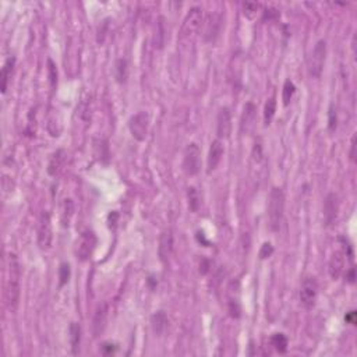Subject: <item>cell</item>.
Returning a JSON list of instances; mask_svg holds the SVG:
<instances>
[{"label":"cell","instance_id":"1","mask_svg":"<svg viewBox=\"0 0 357 357\" xmlns=\"http://www.w3.org/2000/svg\"><path fill=\"white\" fill-rule=\"evenodd\" d=\"M21 294V266L16 254L9 255V276L6 282V304L11 313H16Z\"/></svg>","mask_w":357,"mask_h":357},{"label":"cell","instance_id":"2","mask_svg":"<svg viewBox=\"0 0 357 357\" xmlns=\"http://www.w3.org/2000/svg\"><path fill=\"white\" fill-rule=\"evenodd\" d=\"M285 211V194L279 187H274L270 193L268 201V222L272 232H278L281 229L282 219Z\"/></svg>","mask_w":357,"mask_h":357},{"label":"cell","instance_id":"3","mask_svg":"<svg viewBox=\"0 0 357 357\" xmlns=\"http://www.w3.org/2000/svg\"><path fill=\"white\" fill-rule=\"evenodd\" d=\"M201 24H202V10L200 7H193L184 18L183 25L180 29V39L190 41L194 38L197 33L200 31Z\"/></svg>","mask_w":357,"mask_h":357},{"label":"cell","instance_id":"4","mask_svg":"<svg viewBox=\"0 0 357 357\" xmlns=\"http://www.w3.org/2000/svg\"><path fill=\"white\" fill-rule=\"evenodd\" d=\"M325 57H326V42L324 39L318 41L313 49V53L309 59V71L310 74L315 78H318L322 74L325 65Z\"/></svg>","mask_w":357,"mask_h":357},{"label":"cell","instance_id":"5","mask_svg":"<svg viewBox=\"0 0 357 357\" xmlns=\"http://www.w3.org/2000/svg\"><path fill=\"white\" fill-rule=\"evenodd\" d=\"M183 169L189 176H195L201 169V150L197 144H190L186 151H184L183 158Z\"/></svg>","mask_w":357,"mask_h":357},{"label":"cell","instance_id":"6","mask_svg":"<svg viewBox=\"0 0 357 357\" xmlns=\"http://www.w3.org/2000/svg\"><path fill=\"white\" fill-rule=\"evenodd\" d=\"M98 239L97 234L92 230H85L80 236V240L77 243V255L81 261H88L94 254V251L97 249Z\"/></svg>","mask_w":357,"mask_h":357},{"label":"cell","instance_id":"7","mask_svg":"<svg viewBox=\"0 0 357 357\" xmlns=\"http://www.w3.org/2000/svg\"><path fill=\"white\" fill-rule=\"evenodd\" d=\"M150 117L145 112H138L129 120V130L137 141H144L148 135Z\"/></svg>","mask_w":357,"mask_h":357},{"label":"cell","instance_id":"8","mask_svg":"<svg viewBox=\"0 0 357 357\" xmlns=\"http://www.w3.org/2000/svg\"><path fill=\"white\" fill-rule=\"evenodd\" d=\"M318 294V285L313 276H306L300 287V302L306 309H313Z\"/></svg>","mask_w":357,"mask_h":357},{"label":"cell","instance_id":"9","mask_svg":"<svg viewBox=\"0 0 357 357\" xmlns=\"http://www.w3.org/2000/svg\"><path fill=\"white\" fill-rule=\"evenodd\" d=\"M53 239V230H52V221L49 212H42V215L39 218L38 225V244L42 250H48L52 244Z\"/></svg>","mask_w":357,"mask_h":357},{"label":"cell","instance_id":"10","mask_svg":"<svg viewBox=\"0 0 357 357\" xmlns=\"http://www.w3.org/2000/svg\"><path fill=\"white\" fill-rule=\"evenodd\" d=\"M217 134L219 140L229 138L232 134V113L229 108H222L218 113Z\"/></svg>","mask_w":357,"mask_h":357},{"label":"cell","instance_id":"11","mask_svg":"<svg viewBox=\"0 0 357 357\" xmlns=\"http://www.w3.org/2000/svg\"><path fill=\"white\" fill-rule=\"evenodd\" d=\"M346 257H347V253L345 247L336 250L335 253L332 254V257H331L330 275L334 281L339 279L342 274H343V271H345V262H346Z\"/></svg>","mask_w":357,"mask_h":357},{"label":"cell","instance_id":"12","mask_svg":"<svg viewBox=\"0 0 357 357\" xmlns=\"http://www.w3.org/2000/svg\"><path fill=\"white\" fill-rule=\"evenodd\" d=\"M223 152H225V148H223L222 141L219 140V138L212 141L210 154H208V159H206V168H208L206 170H208V173H211V172H214L218 168V165L222 161Z\"/></svg>","mask_w":357,"mask_h":357},{"label":"cell","instance_id":"13","mask_svg":"<svg viewBox=\"0 0 357 357\" xmlns=\"http://www.w3.org/2000/svg\"><path fill=\"white\" fill-rule=\"evenodd\" d=\"M339 211V204H338V197L335 193H330L325 197L324 201V221L326 226H331L336 221Z\"/></svg>","mask_w":357,"mask_h":357},{"label":"cell","instance_id":"14","mask_svg":"<svg viewBox=\"0 0 357 357\" xmlns=\"http://www.w3.org/2000/svg\"><path fill=\"white\" fill-rule=\"evenodd\" d=\"M172 251H173V234L170 230H165L159 237V246H158L159 260L162 261L163 264L168 262L170 255H172Z\"/></svg>","mask_w":357,"mask_h":357},{"label":"cell","instance_id":"15","mask_svg":"<svg viewBox=\"0 0 357 357\" xmlns=\"http://www.w3.org/2000/svg\"><path fill=\"white\" fill-rule=\"evenodd\" d=\"M221 22L222 18L219 14H210L206 17L205 24H204V39L206 42H214L217 39L218 34L221 31Z\"/></svg>","mask_w":357,"mask_h":357},{"label":"cell","instance_id":"16","mask_svg":"<svg viewBox=\"0 0 357 357\" xmlns=\"http://www.w3.org/2000/svg\"><path fill=\"white\" fill-rule=\"evenodd\" d=\"M255 113H257V108L254 106V103H246L243 114H242V123H240V130L243 134H249L250 131L254 129Z\"/></svg>","mask_w":357,"mask_h":357},{"label":"cell","instance_id":"17","mask_svg":"<svg viewBox=\"0 0 357 357\" xmlns=\"http://www.w3.org/2000/svg\"><path fill=\"white\" fill-rule=\"evenodd\" d=\"M151 326L154 334L157 336H161L168 328V315L165 314V311H157L151 317Z\"/></svg>","mask_w":357,"mask_h":357},{"label":"cell","instance_id":"18","mask_svg":"<svg viewBox=\"0 0 357 357\" xmlns=\"http://www.w3.org/2000/svg\"><path fill=\"white\" fill-rule=\"evenodd\" d=\"M66 161V152L63 150H57L54 152L53 155L50 157V161H49L48 165V173L50 176H56L59 173L60 169L63 168Z\"/></svg>","mask_w":357,"mask_h":357},{"label":"cell","instance_id":"19","mask_svg":"<svg viewBox=\"0 0 357 357\" xmlns=\"http://www.w3.org/2000/svg\"><path fill=\"white\" fill-rule=\"evenodd\" d=\"M106 318H108V304L99 306L97 310V314L94 317V334L98 336L106 325Z\"/></svg>","mask_w":357,"mask_h":357},{"label":"cell","instance_id":"20","mask_svg":"<svg viewBox=\"0 0 357 357\" xmlns=\"http://www.w3.org/2000/svg\"><path fill=\"white\" fill-rule=\"evenodd\" d=\"M14 63H16V59H14V57H9V59L6 60L5 66H3V69H2V73H0V80H2V92H3V94L7 91V85H9V80H10L11 73H13Z\"/></svg>","mask_w":357,"mask_h":357},{"label":"cell","instance_id":"21","mask_svg":"<svg viewBox=\"0 0 357 357\" xmlns=\"http://www.w3.org/2000/svg\"><path fill=\"white\" fill-rule=\"evenodd\" d=\"M69 332H70L71 349H73V353L76 354L77 350L80 349V342H81V326L77 322H71Z\"/></svg>","mask_w":357,"mask_h":357},{"label":"cell","instance_id":"22","mask_svg":"<svg viewBox=\"0 0 357 357\" xmlns=\"http://www.w3.org/2000/svg\"><path fill=\"white\" fill-rule=\"evenodd\" d=\"M287 343H289V341H287V338L285 334L278 332V334H274V335L271 336V345L274 346V349H275L276 352H279V353L286 352Z\"/></svg>","mask_w":357,"mask_h":357},{"label":"cell","instance_id":"23","mask_svg":"<svg viewBox=\"0 0 357 357\" xmlns=\"http://www.w3.org/2000/svg\"><path fill=\"white\" fill-rule=\"evenodd\" d=\"M74 215V204L70 198L65 200V204H63V212H62V223L63 226L69 227L70 226L71 218Z\"/></svg>","mask_w":357,"mask_h":357},{"label":"cell","instance_id":"24","mask_svg":"<svg viewBox=\"0 0 357 357\" xmlns=\"http://www.w3.org/2000/svg\"><path fill=\"white\" fill-rule=\"evenodd\" d=\"M165 37H166V28H165V18L159 17L157 25V34H155V46L158 49H162L165 45Z\"/></svg>","mask_w":357,"mask_h":357},{"label":"cell","instance_id":"25","mask_svg":"<svg viewBox=\"0 0 357 357\" xmlns=\"http://www.w3.org/2000/svg\"><path fill=\"white\" fill-rule=\"evenodd\" d=\"M127 74H129L127 62H126L125 59H119L116 62V66H114V76H116V80L119 82H126Z\"/></svg>","mask_w":357,"mask_h":357},{"label":"cell","instance_id":"26","mask_svg":"<svg viewBox=\"0 0 357 357\" xmlns=\"http://www.w3.org/2000/svg\"><path fill=\"white\" fill-rule=\"evenodd\" d=\"M187 198H189L190 211H193V212L198 211L201 205V198L195 187H189V190H187Z\"/></svg>","mask_w":357,"mask_h":357},{"label":"cell","instance_id":"27","mask_svg":"<svg viewBox=\"0 0 357 357\" xmlns=\"http://www.w3.org/2000/svg\"><path fill=\"white\" fill-rule=\"evenodd\" d=\"M276 112V99L275 97H272L268 99V102L265 103V109H264V123L266 126L271 125V122L275 117Z\"/></svg>","mask_w":357,"mask_h":357},{"label":"cell","instance_id":"28","mask_svg":"<svg viewBox=\"0 0 357 357\" xmlns=\"http://www.w3.org/2000/svg\"><path fill=\"white\" fill-rule=\"evenodd\" d=\"M242 10H243V16L249 20H254L257 17V13L260 10V3L255 2H244L242 5Z\"/></svg>","mask_w":357,"mask_h":357},{"label":"cell","instance_id":"29","mask_svg":"<svg viewBox=\"0 0 357 357\" xmlns=\"http://www.w3.org/2000/svg\"><path fill=\"white\" fill-rule=\"evenodd\" d=\"M294 92H296L294 84H293L290 80H286L285 84H283V91H282V101H283V105H285V106H287V105L290 103Z\"/></svg>","mask_w":357,"mask_h":357},{"label":"cell","instance_id":"30","mask_svg":"<svg viewBox=\"0 0 357 357\" xmlns=\"http://www.w3.org/2000/svg\"><path fill=\"white\" fill-rule=\"evenodd\" d=\"M59 279H60V286H65L66 283L70 279V265L63 262L59 268Z\"/></svg>","mask_w":357,"mask_h":357},{"label":"cell","instance_id":"31","mask_svg":"<svg viewBox=\"0 0 357 357\" xmlns=\"http://www.w3.org/2000/svg\"><path fill=\"white\" fill-rule=\"evenodd\" d=\"M48 71L50 84H52V87H54L56 82H57V70H56V66H54V63L52 60H48Z\"/></svg>","mask_w":357,"mask_h":357},{"label":"cell","instance_id":"32","mask_svg":"<svg viewBox=\"0 0 357 357\" xmlns=\"http://www.w3.org/2000/svg\"><path fill=\"white\" fill-rule=\"evenodd\" d=\"M272 253H274V247H272V244L264 243L260 250V258L261 260H266V258H270L271 255H272Z\"/></svg>","mask_w":357,"mask_h":357},{"label":"cell","instance_id":"33","mask_svg":"<svg viewBox=\"0 0 357 357\" xmlns=\"http://www.w3.org/2000/svg\"><path fill=\"white\" fill-rule=\"evenodd\" d=\"M345 321H346L347 324H350V325L356 324V311H354V310L349 311V313L345 315Z\"/></svg>","mask_w":357,"mask_h":357},{"label":"cell","instance_id":"34","mask_svg":"<svg viewBox=\"0 0 357 357\" xmlns=\"http://www.w3.org/2000/svg\"><path fill=\"white\" fill-rule=\"evenodd\" d=\"M114 350H116V347H114V345H112V343H103L102 345V353L103 354H112V353H114Z\"/></svg>","mask_w":357,"mask_h":357},{"label":"cell","instance_id":"35","mask_svg":"<svg viewBox=\"0 0 357 357\" xmlns=\"http://www.w3.org/2000/svg\"><path fill=\"white\" fill-rule=\"evenodd\" d=\"M330 130H335L336 129V113L334 109L330 110Z\"/></svg>","mask_w":357,"mask_h":357},{"label":"cell","instance_id":"36","mask_svg":"<svg viewBox=\"0 0 357 357\" xmlns=\"http://www.w3.org/2000/svg\"><path fill=\"white\" fill-rule=\"evenodd\" d=\"M352 148H350V159H352L353 162L356 161V135L352 138Z\"/></svg>","mask_w":357,"mask_h":357},{"label":"cell","instance_id":"37","mask_svg":"<svg viewBox=\"0 0 357 357\" xmlns=\"http://www.w3.org/2000/svg\"><path fill=\"white\" fill-rule=\"evenodd\" d=\"M354 274H356V271H354L353 266L346 272V279L349 283H354V279H356V275H354Z\"/></svg>","mask_w":357,"mask_h":357}]
</instances>
